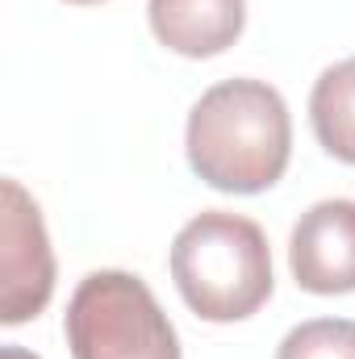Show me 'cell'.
Segmentation results:
<instances>
[{
    "label": "cell",
    "mask_w": 355,
    "mask_h": 359,
    "mask_svg": "<svg viewBox=\"0 0 355 359\" xmlns=\"http://www.w3.org/2000/svg\"><path fill=\"white\" fill-rule=\"evenodd\" d=\"M192 172L217 192H264L293 155V117L264 80H222L205 92L184 130Z\"/></svg>",
    "instance_id": "obj_1"
},
{
    "label": "cell",
    "mask_w": 355,
    "mask_h": 359,
    "mask_svg": "<svg viewBox=\"0 0 355 359\" xmlns=\"http://www.w3.org/2000/svg\"><path fill=\"white\" fill-rule=\"evenodd\" d=\"M172 280L205 322H243L272 297V251L264 230L226 209L196 213L172 243Z\"/></svg>",
    "instance_id": "obj_2"
},
{
    "label": "cell",
    "mask_w": 355,
    "mask_h": 359,
    "mask_svg": "<svg viewBox=\"0 0 355 359\" xmlns=\"http://www.w3.org/2000/svg\"><path fill=\"white\" fill-rule=\"evenodd\" d=\"M67 4H100V0H67Z\"/></svg>",
    "instance_id": "obj_10"
},
{
    "label": "cell",
    "mask_w": 355,
    "mask_h": 359,
    "mask_svg": "<svg viewBox=\"0 0 355 359\" xmlns=\"http://www.w3.org/2000/svg\"><path fill=\"white\" fill-rule=\"evenodd\" d=\"M155 38L184 59H213L243 38L247 0H151Z\"/></svg>",
    "instance_id": "obj_6"
},
{
    "label": "cell",
    "mask_w": 355,
    "mask_h": 359,
    "mask_svg": "<svg viewBox=\"0 0 355 359\" xmlns=\"http://www.w3.org/2000/svg\"><path fill=\"white\" fill-rule=\"evenodd\" d=\"M288 268L305 292H355V201L335 196L301 213L288 238Z\"/></svg>",
    "instance_id": "obj_5"
},
{
    "label": "cell",
    "mask_w": 355,
    "mask_h": 359,
    "mask_svg": "<svg viewBox=\"0 0 355 359\" xmlns=\"http://www.w3.org/2000/svg\"><path fill=\"white\" fill-rule=\"evenodd\" d=\"M0 359H38V355H29V351H21V347H4Z\"/></svg>",
    "instance_id": "obj_9"
},
{
    "label": "cell",
    "mask_w": 355,
    "mask_h": 359,
    "mask_svg": "<svg viewBox=\"0 0 355 359\" xmlns=\"http://www.w3.org/2000/svg\"><path fill=\"white\" fill-rule=\"evenodd\" d=\"M276 359H355V322L314 318L284 334Z\"/></svg>",
    "instance_id": "obj_8"
},
{
    "label": "cell",
    "mask_w": 355,
    "mask_h": 359,
    "mask_svg": "<svg viewBox=\"0 0 355 359\" xmlns=\"http://www.w3.org/2000/svg\"><path fill=\"white\" fill-rule=\"evenodd\" d=\"M309 121L322 151L355 168V59H343L318 76L309 92Z\"/></svg>",
    "instance_id": "obj_7"
},
{
    "label": "cell",
    "mask_w": 355,
    "mask_h": 359,
    "mask_svg": "<svg viewBox=\"0 0 355 359\" xmlns=\"http://www.w3.org/2000/svg\"><path fill=\"white\" fill-rule=\"evenodd\" d=\"M72 359H180V339L155 292L130 271H92L67 301Z\"/></svg>",
    "instance_id": "obj_3"
},
{
    "label": "cell",
    "mask_w": 355,
    "mask_h": 359,
    "mask_svg": "<svg viewBox=\"0 0 355 359\" xmlns=\"http://www.w3.org/2000/svg\"><path fill=\"white\" fill-rule=\"evenodd\" d=\"M4 247H0V322L4 326H21L29 318H38L55 292V255H51V238L42 226V209L34 205V196L17 184L4 180Z\"/></svg>",
    "instance_id": "obj_4"
}]
</instances>
